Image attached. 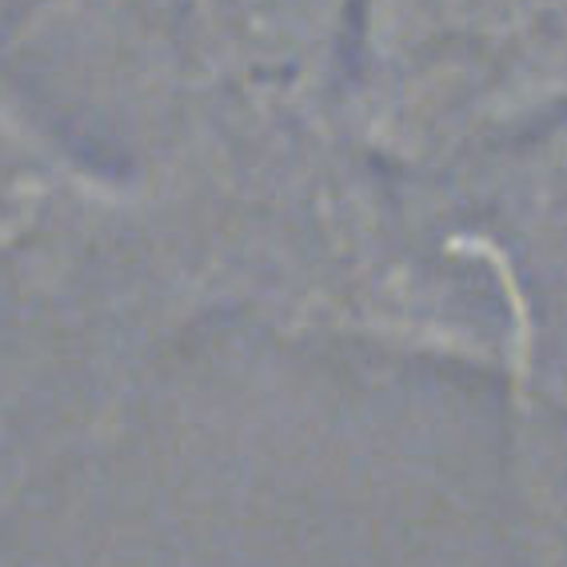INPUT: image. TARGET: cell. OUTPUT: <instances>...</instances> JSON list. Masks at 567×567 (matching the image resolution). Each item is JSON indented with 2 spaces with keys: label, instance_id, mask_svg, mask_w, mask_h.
Returning a JSON list of instances; mask_svg holds the SVG:
<instances>
[{
  "label": "cell",
  "instance_id": "obj_1",
  "mask_svg": "<svg viewBox=\"0 0 567 567\" xmlns=\"http://www.w3.org/2000/svg\"><path fill=\"white\" fill-rule=\"evenodd\" d=\"M360 21L364 0H17L4 64L84 153L264 208L344 141Z\"/></svg>",
  "mask_w": 567,
  "mask_h": 567
}]
</instances>
